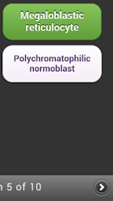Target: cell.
Returning a JSON list of instances; mask_svg holds the SVG:
<instances>
[{
  "instance_id": "cell-1",
  "label": "cell",
  "mask_w": 113,
  "mask_h": 201,
  "mask_svg": "<svg viewBox=\"0 0 113 201\" xmlns=\"http://www.w3.org/2000/svg\"><path fill=\"white\" fill-rule=\"evenodd\" d=\"M109 184L105 180H99L94 185V190L100 195H104L109 191Z\"/></svg>"
}]
</instances>
